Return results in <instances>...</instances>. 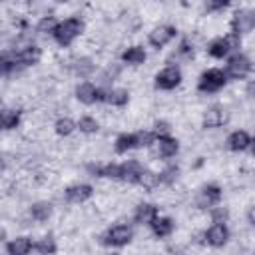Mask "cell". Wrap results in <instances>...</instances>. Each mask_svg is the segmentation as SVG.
Segmentation results:
<instances>
[{
  "label": "cell",
  "instance_id": "cell-21",
  "mask_svg": "<svg viewBox=\"0 0 255 255\" xmlns=\"http://www.w3.org/2000/svg\"><path fill=\"white\" fill-rule=\"evenodd\" d=\"M129 100V94L126 90H108L104 92V102L112 104V106H126Z\"/></svg>",
  "mask_w": 255,
  "mask_h": 255
},
{
  "label": "cell",
  "instance_id": "cell-9",
  "mask_svg": "<svg viewBox=\"0 0 255 255\" xmlns=\"http://www.w3.org/2000/svg\"><path fill=\"white\" fill-rule=\"evenodd\" d=\"M237 44H239V38L233 34V36H227V38H217V40H213L207 50H209V54H211L213 58H223V56H227L229 50L235 48Z\"/></svg>",
  "mask_w": 255,
  "mask_h": 255
},
{
  "label": "cell",
  "instance_id": "cell-14",
  "mask_svg": "<svg viewBox=\"0 0 255 255\" xmlns=\"http://www.w3.org/2000/svg\"><path fill=\"white\" fill-rule=\"evenodd\" d=\"M173 36H175V28H173V26H159V28H155V30L149 34V44H151L153 48H161V46H165Z\"/></svg>",
  "mask_w": 255,
  "mask_h": 255
},
{
  "label": "cell",
  "instance_id": "cell-19",
  "mask_svg": "<svg viewBox=\"0 0 255 255\" xmlns=\"http://www.w3.org/2000/svg\"><path fill=\"white\" fill-rule=\"evenodd\" d=\"M227 145L229 149L233 151H241V149H247L251 145V137L247 131H233L229 137H227Z\"/></svg>",
  "mask_w": 255,
  "mask_h": 255
},
{
  "label": "cell",
  "instance_id": "cell-1",
  "mask_svg": "<svg viewBox=\"0 0 255 255\" xmlns=\"http://www.w3.org/2000/svg\"><path fill=\"white\" fill-rule=\"evenodd\" d=\"M40 60V48L36 46H26L14 54H8L4 52L2 54V72L8 76L12 70H20V68H26V66H32Z\"/></svg>",
  "mask_w": 255,
  "mask_h": 255
},
{
  "label": "cell",
  "instance_id": "cell-35",
  "mask_svg": "<svg viewBox=\"0 0 255 255\" xmlns=\"http://www.w3.org/2000/svg\"><path fill=\"white\" fill-rule=\"evenodd\" d=\"M247 217H249V221H251V223L255 225V207H251V209H249V213H247Z\"/></svg>",
  "mask_w": 255,
  "mask_h": 255
},
{
  "label": "cell",
  "instance_id": "cell-5",
  "mask_svg": "<svg viewBox=\"0 0 255 255\" xmlns=\"http://www.w3.org/2000/svg\"><path fill=\"white\" fill-rule=\"evenodd\" d=\"M249 70H251V60L247 58V56H243V54H235V56H231L229 58V62H227V68H225V76H229V78H243V76H247L249 74Z\"/></svg>",
  "mask_w": 255,
  "mask_h": 255
},
{
  "label": "cell",
  "instance_id": "cell-10",
  "mask_svg": "<svg viewBox=\"0 0 255 255\" xmlns=\"http://www.w3.org/2000/svg\"><path fill=\"white\" fill-rule=\"evenodd\" d=\"M76 98H78L80 102H84V104H96V102L104 100V92L98 90L94 84L84 82V84H80V86L76 88Z\"/></svg>",
  "mask_w": 255,
  "mask_h": 255
},
{
  "label": "cell",
  "instance_id": "cell-27",
  "mask_svg": "<svg viewBox=\"0 0 255 255\" xmlns=\"http://www.w3.org/2000/svg\"><path fill=\"white\" fill-rule=\"evenodd\" d=\"M92 70H94V64H92V60H88V58H80V60L74 62V72H76L78 76H90Z\"/></svg>",
  "mask_w": 255,
  "mask_h": 255
},
{
  "label": "cell",
  "instance_id": "cell-30",
  "mask_svg": "<svg viewBox=\"0 0 255 255\" xmlns=\"http://www.w3.org/2000/svg\"><path fill=\"white\" fill-rule=\"evenodd\" d=\"M56 20L52 18V16H48V18H44V20H40V24H38V32H52L54 34V30H56Z\"/></svg>",
  "mask_w": 255,
  "mask_h": 255
},
{
  "label": "cell",
  "instance_id": "cell-3",
  "mask_svg": "<svg viewBox=\"0 0 255 255\" xmlns=\"http://www.w3.org/2000/svg\"><path fill=\"white\" fill-rule=\"evenodd\" d=\"M225 82H227V76H225L221 70L211 68V70H207V72L201 74V78H199V82H197V88H199V92L211 94V92L221 90V88L225 86Z\"/></svg>",
  "mask_w": 255,
  "mask_h": 255
},
{
  "label": "cell",
  "instance_id": "cell-6",
  "mask_svg": "<svg viewBox=\"0 0 255 255\" xmlns=\"http://www.w3.org/2000/svg\"><path fill=\"white\" fill-rule=\"evenodd\" d=\"M231 28H233V34L239 36V34H245V32H251L255 28V12L253 10H239L235 12L233 20H231Z\"/></svg>",
  "mask_w": 255,
  "mask_h": 255
},
{
  "label": "cell",
  "instance_id": "cell-7",
  "mask_svg": "<svg viewBox=\"0 0 255 255\" xmlns=\"http://www.w3.org/2000/svg\"><path fill=\"white\" fill-rule=\"evenodd\" d=\"M181 82V72L177 66H167L155 76V88L159 90H173Z\"/></svg>",
  "mask_w": 255,
  "mask_h": 255
},
{
  "label": "cell",
  "instance_id": "cell-29",
  "mask_svg": "<svg viewBox=\"0 0 255 255\" xmlns=\"http://www.w3.org/2000/svg\"><path fill=\"white\" fill-rule=\"evenodd\" d=\"M78 126H80V129H82L84 133H94V131H98V122H96L94 118H90V116L82 118Z\"/></svg>",
  "mask_w": 255,
  "mask_h": 255
},
{
  "label": "cell",
  "instance_id": "cell-12",
  "mask_svg": "<svg viewBox=\"0 0 255 255\" xmlns=\"http://www.w3.org/2000/svg\"><path fill=\"white\" fill-rule=\"evenodd\" d=\"M92 193H94L92 185H88V183H78V185H72V187L66 189V199L72 201V203H82V201L90 199Z\"/></svg>",
  "mask_w": 255,
  "mask_h": 255
},
{
  "label": "cell",
  "instance_id": "cell-22",
  "mask_svg": "<svg viewBox=\"0 0 255 255\" xmlns=\"http://www.w3.org/2000/svg\"><path fill=\"white\" fill-rule=\"evenodd\" d=\"M151 229L157 237H167L173 231V221L169 217H157V219H153Z\"/></svg>",
  "mask_w": 255,
  "mask_h": 255
},
{
  "label": "cell",
  "instance_id": "cell-15",
  "mask_svg": "<svg viewBox=\"0 0 255 255\" xmlns=\"http://www.w3.org/2000/svg\"><path fill=\"white\" fill-rule=\"evenodd\" d=\"M133 219H135V223H149L151 225L153 219H157V207L151 203H141V205H137Z\"/></svg>",
  "mask_w": 255,
  "mask_h": 255
},
{
  "label": "cell",
  "instance_id": "cell-11",
  "mask_svg": "<svg viewBox=\"0 0 255 255\" xmlns=\"http://www.w3.org/2000/svg\"><path fill=\"white\" fill-rule=\"evenodd\" d=\"M205 239H207V243L213 245V247H221V245H225V241L229 239V231H227L225 223H213V225L207 229Z\"/></svg>",
  "mask_w": 255,
  "mask_h": 255
},
{
  "label": "cell",
  "instance_id": "cell-16",
  "mask_svg": "<svg viewBox=\"0 0 255 255\" xmlns=\"http://www.w3.org/2000/svg\"><path fill=\"white\" fill-rule=\"evenodd\" d=\"M225 120H227L225 110H221L219 106H213V108H209V110L205 112V116H203V128H219Z\"/></svg>",
  "mask_w": 255,
  "mask_h": 255
},
{
  "label": "cell",
  "instance_id": "cell-37",
  "mask_svg": "<svg viewBox=\"0 0 255 255\" xmlns=\"http://www.w3.org/2000/svg\"><path fill=\"white\" fill-rule=\"evenodd\" d=\"M251 151L255 153V137H253V141H251Z\"/></svg>",
  "mask_w": 255,
  "mask_h": 255
},
{
  "label": "cell",
  "instance_id": "cell-38",
  "mask_svg": "<svg viewBox=\"0 0 255 255\" xmlns=\"http://www.w3.org/2000/svg\"><path fill=\"white\" fill-rule=\"evenodd\" d=\"M114 255H118V253H114Z\"/></svg>",
  "mask_w": 255,
  "mask_h": 255
},
{
  "label": "cell",
  "instance_id": "cell-20",
  "mask_svg": "<svg viewBox=\"0 0 255 255\" xmlns=\"http://www.w3.org/2000/svg\"><path fill=\"white\" fill-rule=\"evenodd\" d=\"M32 247L34 245L28 237H16L8 243V255H28Z\"/></svg>",
  "mask_w": 255,
  "mask_h": 255
},
{
  "label": "cell",
  "instance_id": "cell-34",
  "mask_svg": "<svg viewBox=\"0 0 255 255\" xmlns=\"http://www.w3.org/2000/svg\"><path fill=\"white\" fill-rule=\"evenodd\" d=\"M179 52H181V54H185V56H187V54H191L189 42H181V48H179Z\"/></svg>",
  "mask_w": 255,
  "mask_h": 255
},
{
  "label": "cell",
  "instance_id": "cell-28",
  "mask_svg": "<svg viewBox=\"0 0 255 255\" xmlns=\"http://www.w3.org/2000/svg\"><path fill=\"white\" fill-rule=\"evenodd\" d=\"M74 122L70 120V118H62V120H58L56 122V133H60V135H70L72 131H74Z\"/></svg>",
  "mask_w": 255,
  "mask_h": 255
},
{
  "label": "cell",
  "instance_id": "cell-24",
  "mask_svg": "<svg viewBox=\"0 0 255 255\" xmlns=\"http://www.w3.org/2000/svg\"><path fill=\"white\" fill-rule=\"evenodd\" d=\"M30 213L36 221H46L50 215H52V205L48 201H38L30 207Z\"/></svg>",
  "mask_w": 255,
  "mask_h": 255
},
{
  "label": "cell",
  "instance_id": "cell-8",
  "mask_svg": "<svg viewBox=\"0 0 255 255\" xmlns=\"http://www.w3.org/2000/svg\"><path fill=\"white\" fill-rule=\"evenodd\" d=\"M143 173H145L143 165H141L139 161H135V159L126 161V163H122V165H120V179H124V181H129V183H139Z\"/></svg>",
  "mask_w": 255,
  "mask_h": 255
},
{
  "label": "cell",
  "instance_id": "cell-13",
  "mask_svg": "<svg viewBox=\"0 0 255 255\" xmlns=\"http://www.w3.org/2000/svg\"><path fill=\"white\" fill-rule=\"evenodd\" d=\"M219 199H221V189H219V185H205V187L199 191L197 205H199V207H211V205L219 203Z\"/></svg>",
  "mask_w": 255,
  "mask_h": 255
},
{
  "label": "cell",
  "instance_id": "cell-25",
  "mask_svg": "<svg viewBox=\"0 0 255 255\" xmlns=\"http://www.w3.org/2000/svg\"><path fill=\"white\" fill-rule=\"evenodd\" d=\"M18 122H20V112H18V110H4V112H2V128H4V129L16 128Z\"/></svg>",
  "mask_w": 255,
  "mask_h": 255
},
{
  "label": "cell",
  "instance_id": "cell-18",
  "mask_svg": "<svg viewBox=\"0 0 255 255\" xmlns=\"http://www.w3.org/2000/svg\"><path fill=\"white\" fill-rule=\"evenodd\" d=\"M133 147H139V135L137 133H122L116 139V151L118 153H126Z\"/></svg>",
  "mask_w": 255,
  "mask_h": 255
},
{
  "label": "cell",
  "instance_id": "cell-33",
  "mask_svg": "<svg viewBox=\"0 0 255 255\" xmlns=\"http://www.w3.org/2000/svg\"><path fill=\"white\" fill-rule=\"evenodd\" d=\"M227 6H229V2H225V0H219V2H207V4H205V10L211 12V10H221V8H227Z\"/></svg>",
  "mask_w": 255,
  "mask_h": 255
},
{
  "label": "cell",
  "instance_id": "cell-23",
  "mask_svg": "<svg viewBox=\"0 0 255 255\" xmlns=\"http://www.w3.org/2000/svg\"><path fill=\"white\" fill-rule=\"evenodd\" d=\"M122 60L128 62V64L137 66V64H141V62L145 60V52H143V48H139V46H131V48H128V50L122 54Z\"/></svg>",
  "mask_w": 255,
  "mask_h": 255
},
{
  "label": "cell",
  "instance_id": "cell-31",
  "mask_svg": "<svg viewBox=\"0 0 255 255\" xmlns=\"http://www.w3.org/2000/svg\"><path fill=\"white\" fill-rule=\"evenodd\" d=\"M175 175H177V167H175V165H171V167H167L165 171H161V173H159V183H169Z\"/></svg>",
  "mask_w": 255,
  "mask_h": 255
},
{
  "label": "cell",
  "instance_id": "cell-32",
  "mask_svg": "<svg viewBox=\"0 0 255 255\" xmlns=\"http://www.w3.org/2000/svg\"><path fill=\"white\" fill-rule=\"evenodd\" d=\"M213 221L215 223H223L225 219H227V209H223V207H217V209H213Z\"/></svg>",
  "mask_w": 255,
  "mask_h": 255
},
{
  "label": "cell",
  "instance_id": "cell-26",
  "mask_svg": "<svg viewBox=\"0 0 255 255\" xmlns=\"http://www.w3.org/2000/svg\"><path fill=\"white\" fill-rule=\"evenodd\" d=\"M34 247H36V251H38L40 255H52V253L56 251V241H54L52 237H44V239H40Z\"/></svg>",
  "mask_w": 255,
  "mask_h": 255
},
{
  "label": "cell",
  "instance_id": "cell-4",
  "mask_svg": "<svg viewBox=\"0 0 255 255\" xmlns=\"http://www.w3.org/2000/svg\"><path fill=\"white\" fill-rule=\"evenodd\" d=\"M131 227H128V225H114V227H110L106 233H104V237H102V243L104 245H114V247H122V245H126V243H129L131 241Z\"/></svg>",
  "mask_w": 255,
  "mask_h": 255
},
{
  "label": "cell",
  "instance_id": "cell-17",
  "mask_svg": "<svg viewBox=\"0 0 255 255\" xmlns=\"http://www.w3.org/2000/svg\"><path fill=\"white\" fill-rule=\"evenodd\" d=\"M157 147L161 157H173L179 149V143L171 135H157Z\"/></svg>",
  "mask_w": 255,
  "mask_h": 255
},
{
  "label": "cell",
  "instance_id": "cell-2",
  "mask_svg": "<svg viewBox=\"0 0 255 255\" xmlns=\"http://www.w3.org/2000/svg\"><path fill=\"white\" fill-rule=\"evenodd\" d=\"M82 28H84V24H82L80 18H68V20H64V22H60V24L56 26L54 38H56V42H58L60 46H70V44L80 36Z\"/></svg>",
  "mask_w": 255,
  "mask_h": 255
},
{
  "label": "cell",
  "instance_id": "cell-36",
  "mask_svg": "<svg viewBox=\"0 0 255 255\" xmlns=\"http://www.w3.org/2000/svg\"><path fill=\"white\" fill-rule=\"evenodd\" d=\"M247 92H249V96H253V98H255V82H251V84L247 86Z\"/></svg>",
  "mask_w": 255,
  "mask_h": 255
}]
</instances>
